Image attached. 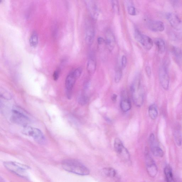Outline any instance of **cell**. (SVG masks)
I'll use <instances>...</instances> for the list:
<instances>
[{
  "label": "cell",
  "mask_w": 182,
  "mask_h": 182,
  "mask_svg": "<svg viewBox=\"0 0 182 182\" xmlns=\"http://www.w3.org/2000/svg\"><path fill=\"white\" fill-rule=\"evenodd\" d=\"M131 88L133 102L137 107H141L143 102L144 92L140 80H135Z\"/></svg>",
  "instance_id": "obj_2"
},
{
  "label": "cell",
  "mask_w": 182,
  "mask_h": 182,
  "mask_svg": "<svg viewBox=\"0 0 182 182\" xmlns=\"http://www.w3.org/2000/svg\"><path fill=\"white\" fill-rule=\"evenodd\" d=\"M74 75H75V77L77 79L79 78L82 72V69L81 67L78 68L75 70L73 71Z\"/></svg>",
  "instance_id": "obj_31"
},
{
  "label": "cell",
  "mask_w": 182,
  "mask_h": 182,
  "mask_svg": "<svg viewBox=\"0 0 182 182\" xmlns=\"http://www.w3.org/2000/svg\"><path fill=\"white\" fill-rule=\"evenodd\" d=\"M95 31L92 26H88L86 32V41L89 45H91L94 41L95 37Z\"/></svg>",
  "instance_id": "obj_15"
},
{
  "label": "cell",
  "mask_w": 182,
  "mask_h": 182,
  "mask_svg": "<svg viewBox=\"0 0 182 182\" xmlns=\"http://www.w3.org/2000/svg\"><path fill=\"white\" fill-rule=\"evenodd\" d=\"M12 121L24 127L27 126L30 120L20 108L14 107L12 109L11 117Z\"/></svg>",
  "instance_id": "obj_3"
},
{
  "label": "cell",
  "mask_w": 182,
  "mask_h": 182,
  "mask_svg": "<svg viewBox=\"0 0 182 182\" xmlns=\"http://www.w3.org/2000/svg\"><path fill=\"white\" fill-rule=\"evenodd\" d=\"M77 79L75 77L73 71L70 73L65 79V88L66 96L68 99H71L72 98V93L76 80Z\"/></svg>",
  "instance_id": "obj_7"
},
{
  "label": "cell",
  "mask_w": 182,
  "mask_h": 182,
  "mask_svg": "<svg viewBox=\"0 0 182 182\" xmlns=\"http://www.w3.org/2000/svg\"><path fill=\"white\" fill-rule=\"evenodd\" d=\"M155 44L157 46L159 52L160 54L163 53L166 50V44L163 40L160 39H156Z\"/></svg>",
  "instance_id": "obj_21"
},
{
  "label": "cell",
  "mask_w": 182,
  "mask_h": 182,
  "mask_svg": "<svg viewBox=\"0 0 182 182\" xmlns=\"http://www.w3.org/2000/svg\"><path fill=\"white\" fill-rule=\"evenodd\" d=\"M105 43L110 51H112L115 47L116 41L115 36L111 30H108L106 32Z\"/></svg>",
  "instance_id": "obj_13"
},
{
  "label": "cell",
  "mask_w": 182,
  "mask_h": 182,
  "mask_svg": "<svg viewBox=\"0 0 182 182\" xmlns=\"http://www.w3.org/2000/svg\"><path fill=\"white\" fill-rule=\"evenodd\" d=\"M86 2L87 7L91 16L93 18L96 19L98 17L100 12V9L98 4L96 2L93 1Z\"/></svg>",
  "instance_id": "obj_10"
},
{
  "label": "cell",
  "mask_w": 182,
  "mask_h": 182,
  "mask_svg": "<svg viewBox=\"0 0 182 182\" xmlns=\"http://www.w3.org/2000/svg\"><path fill=\"white\" fill-rule=\"evenodd\" d=\"M112 7L114 11L116 13H118L119 12V6H118V2L117 1H111Z\"/></svg>",
  "instance_id": "obj_29"
},
{
  "label": "cell",
  "mask_w": 182,
  "mask_h": 182,
  "mask_svg": "<svg viewBox=\"0 0 182 182\" xmlns=\"http://www.w3.org/2000/svg\"><path fill=\"white\" fill-rule=\"evenodd\" d=\"M120 107L122 110L124 112H128L131 109V104L129 99L124 96L120 103Z\"/></svg>",
  "instance_id": "obj_16"
},
{
  "label": "cell",
  "mask_w": 182,
  "mask_h": 182,
  "mask_svg": "<svg viewBox=\"0 0 182 182\" xmlns=\"http://www.w3.org/2000/svg\"><path fill=\"white\" fill-rule=\"evenodd\" d=\"M22 132L27 136L33 137L34 139L40 144H44L46 142L45 137L43 133L39 129L28 126L24 127Z\"/></svg>",
  "instance_id": "obj_4"
},
{
  "label": "cell",
  "mask_w": 182,
  "mask_h": 182,
  "mask_svg": "<svg viewBox=\"0 0 182 182\" xmlns=\"http://www.w3.org/2000/svg\"><path fill=\"white\" fill-rule=\"evenodd\" d=\"M145 157L148 173L151 177H155L157 173V166L148 153L147 150L145 151Z\"/></svg>",
  "instance_id": "obj_8"
},
{
  "label": "cell",
  "mask_w": 182,
  "mask_h": 182,
  "mask_svg": "<svg viewBox=\"0 0 182 182\" xmlns=\"http://www.w3.org/2000/svg\"><path fill=\"white\" fill-rule=\"evenodd\" d=\"M165 174L168 182H175L173 179L172 169L169 165H167L164 169Z\"/></svg>",
  "instance_id": "obj_18"
},
{
  "label": "cell",
  "mask_w": 182,
  "mask_h": 182,
  "mask_svg": "<svg viewBox=\"0 0 182 182\" xmlns=\"http://www.w3.org/2000/svg\"><path fill=\"white\" fill-rule=\"evenodd\" d=\"M138 41L140 42L143 47L148 50H151L153 45V42L151 38L142 34Z\"/></svg>",
  "instance_id": "obj_14"
},
{
  "label": "cell",
  "mask_w": 182,
  "mask_h": 182,
  "mask_svg": "<svg viewBox=\"0 0 182 182\" xmlns=\"http://www.w3.org/2000/svg\"><path fill=\"white\" fill-rule=\"evenodd\" d=\"M1 96L4 99L7 100H10L12 98L11 94L3 88H1Z\"/></svg>",
  "instance_id": "obj_27"
},
{
  "label": "cell",
  "mask_w": 182,
  "mask_h": 182,
  "mask_svg": "<svg viewBox=\"0 0 182 182\" xmlns=\"http://www.w3.org/2000/svg\"><path fill=\"white\" fill-rule=\"evenodd\" d=\"M96 61L93 58H90L89 59L87 65V69L89 73L90 74H94L96 71Z\"/></svg>",
  "instance_id": "obj_17"
},
{
  "label": "cell",
  "mask_w": 182,
  "mask_h": 182,
  "mask_svg": "<svg viewBox=\"0 0 182 182\" xmlns=\"http://www.w3.org/2000/svg\"><path fill=\"white\" fill-rule=\"evenodd\" d=\"M97 41L99 45H102L103 44L105 43V40L102 37H99L97 40Z\"/></svg>",
  "instance_id": "obj_35"
},
{
  "label": "cell",
  "mask_w": 182,
  "mask_h": 182,
  "mask_svg": "<svg viewBox=\"0 0 182 182\" xmlns=\"http://www.w3.org/2000/svg\"><path fill=\"white\" fill-rule=\"evenodd\" d=\"M167 20L171 26L177 30H180L182 29V22L179 16L176 14L169 12L166 15Z\"/></svg>",
  "instance_id": "obj_9"
},
{
  "label": "cell",
  "mask_w": 182,
  "mask_h": 182,
  "mask_svg": "<svg viewBox=\"0 0 182 182\" xmlns=\"http://www.w3.org/2000/svg\"><path fill=\"white\" fill-rule=\"evenodd\" d=\"M122 74L121 69L118 68L116 70L115 76V81L116 83H118L120 82L122 77Z\"/></svg>",
  "instance_id": "obj_28"
},
{
  "label": "cell",
  "mask_w": 182,
  "mask_h": 182,
  "mask_svg": "<svg viewBox=\"0 0 182 182\" xmlns=\"http://www.w3.org/2000/svg\"><path fill=\"white\" fill-rule=\"evenodd\" d=\"M147 25L150 30L154 32H162L165 29L164 23L160 21H149L147 23Z\"/></svg>",
  "instance_id": "obj_11"
},
{
  "label": "cell",
  "mask_w": 182,
  "mask_h": 182,
  "mask_svg": "<svg viewBox=\"0 0 182 182\" xmlns=\"http://www.w3.org/2000/svg\"><path fill=\"white\" fill-rule=\"evenodd\" d=\"M128 12L131 16L136 15V11L135 8L133 6L129 5L128 7Z\"/></svg>",
  "instance_id": "obj_30"
},
{
  "label": "cell",
  "mask_w": 182,
  "mask_h": 182,
  "mask_svg": "<svg viewBox=\"0 0 182 182\" xmlns=\"http://www.w3.org/2000/svg\"><path fill=\"white\" fill-rule=\"evenodd\" d=\"M172 4L174 7H177L180 5V2L178 1H173Z\"/></svg>",
  "instance_id": "obj_38"
},
{
  "label": "cell",
  "mask_w": 182,
  "mask_h": 182,
  "mask_svg": "<svg viewBox=\"0 0 182 182\" xmlns=\"http://www.w3.org/2000/svg\"><path fill=\"white\" fill-rule=\"evenodd\" d=\"M146 72L148 77H150L151 75V69L149 66H147L145 68Z\"/></svg>",
  "instance_id": "obj_36"
},
{
  "label": "cell",
  "mask_w": 182,
  "mask_h": 182,
  "mask_svg": "<svg viewBox=\"0 0 182 182\" xmlns=\"http://www.w3.org/2000/svg\"><path fill=\"white\" fill-rule=\"evenodd\" d=\"M127 63V59L126 56H123L121 58V65L123 68L126 67Z\"/></svg>",
  "instance_id": "obj_33"
},
{
  "label": "cell",
  "mask_w": 182,
  "mask_h": 182,
  "mask_svg": "<svg viewBox=\"0 0 182 182\" xmlns=\"http://www.w3.org/2000/svg\"><path fill=\"white\" fill-rule=\"evenodd\" d=\"M60 72V69H57L54 72L53 77L55 81H57L58 79L59 76Z\"/></svg>",
  "instance_id": "obj_32"
},
{
  "label": "cell",
  "mask_w": 182,
  "mask_h": 182,
  "mask_svg": "<svg viewBox=\"0 0 182 182\" xmlns=\"http://www.w3.org/2000/svg\"><path fill=\"white\" fill-rule=\"evenodd\" d=\"M114 148L116 153L121 158L123 157L128 153V150L124 147L122 141L119 138H116L115 139Z\"/></svg>",
  "instance_id": "obj_12"
},
{
  "label": "cell",
  "mask_w": 182,
  "mask_h": 182,
  "mask_svg": "<svg viewBox=\"0 0 182 182\" xmlns=\"http://www.w3.org/2000/svg\"><path fill=\"white\" fill-rule=\"evenodd\" d=\"M151 145V151L154 156L162 157L164 156V152L159 147L154 145V144Z\"/></svg>",
  "instance_id": "obj_19"
},
{
  "label": "cell",
  "mask_w": 182,
  "mask_h": 182,
  "mask_svg": "<svg viewBox=\"0 0 182 182\" xmlns=\"http://www.w3.org/2000/svg\"><path fill=\"white\" fill-rule=\"evenodd\" d=\"M172 52L173 56L177 60L180 61L182 60V51L180 48L173 46Z\"/></svg>",
  "instance_id": "obj_24"
},
{
  "label": "cell",
  "mask_w": 182,
  "mask_h": 182,
  "mask_svg": "<svg viewBox=\"0 0 182 182\" xmlns=\"http://www.w3.org/2000/svg\"><path fill=\"white\" fill-rule=\"evenodd\" d=\"M155 141V136L153 133H152L150 135L149 142L150 145L153 144Z\"/></svg>",
  "instance_id": "obj_34"
},
{
  "label": "cell",
  "mask_w": 182,
  "mask_h": 182,
  "mask_svg": "<svg viewBox=\"0 0 182 182\" xmlns=\"http://www.w3.org/2000/svg\"><path fill=\"white\" fill-rule=\"evenodd\" d=\"M29 43L31 47H35L39 43V37L37 32L34 31L29 39Z\"/></svg>",
  "instance_id": "obj_20"
},
{
  "label": "cell",
  "mask_w": 182,
  "mask_h": 182,
  "mask_svg": "<svg viewBox=\"0 0 182 182\" xmlns=\"http://www.w3.org/2000/svg\"><path fill=\"white\" fill-rule=\"evenodd\" d=\"M159 77L162 87L165 90L168 89L169 86V78L166 64H163L160 67L159 71Z\"/></svg>",
  "instance_id": "obj_6"
},
{
  "label": "cell",
  "mask_w": 182,
  "mask_h": 182,
  "mask_svg": "<svg viewBox=\"0 0 182 182\" xmlns=\"http://www.w3.org/2000/svg\"><path fill=\"white\" fill-rule=\"evenodd\" d=\"M4 164L5 168L11 172L25 179L29 178L26 171L28 167L27 166L13 162H6Z\"/></svg>",
  "instance_id": "obj_5"
},
{
  "label": "cell",
  "mask_w": 182,
  "mask_h": 182,
  "mask_svg": "<svg viewBox=\"0 0 182 182\" xmlns=\"http://www.w3.org/2000/svg\"><path fill=\"white\" fill-rule=\"evenodd\" d=\"M117 95L116 94H114L112 96V100L114 102H116V100H117Z\"/></svg>",
  "instance_id": "obj_37"
},
{
  "label": "cell",
  "mask_w": 182,
  "mask_h": 182,
  "mask_svg": "<svg viewBox=\"0 0 182 182\" xmlns=\"http://www.w3.org/2000/svg\"><path fill=\"white\" fill-rule=\"evenodd\" d=\"M103 172L107 177H115L116 175V172L115 169L111 168L103 169Z\"/></svg>",
  "instance_id": "obj_25"
},
{
  "label": "cell",
  "mask_w": 182,
  "mask_h": 182,
  "mask_svg": "<svg viewBox=\"0 0 182 182\" xmlns=\"http://www.w3.org/2000/svg\"><path fill=\"white\" fill-rule=\"evenodd\" d=\"M62 166L65 170L81 175L89 174V170L82 163L75 159L65 160L62 162Z\"/></svg>",
  "instance_id": "obj_1"
},
{
  "label": "cell",
  "mask_w": 182,
  "mask_h": 182,
  "mask_svg": "<svg viewBox=\"0 0 182 182\" xmlns=\"http://www.w3.org/2000/svg\"><path fill=\"white\" fill-rule=\"evenodd\" d=\"M149 115L152 119L155 120L157 117L158 113L156 106L152 105L151 106L149 109Z\"/></svg>",
  "instance_id": "obj_23"
},
{
  "label": "cell",
  "mask_w": 182,
  "mask_h": 182,
  "mask_svg": "<svg viewBox=\"0 0 182 182\" xmlns=\"http://www.w3.org/2000/svg\"><path fill=\"white\" fill-rule=\"evenodd\" d=\"M77 100L78 103L80 105H85L88 101V96L85 93H81L78 95Z\"/></svg>",
  "instance_id": "obj_22"
},
{
  "label": "cell",
  "mask_w": 182,
  "mask_h": 182,
  "mask_svg": "<svg viewBox=\"0 0 182 182\" xmlns=\"http://www.w3.org/2000/svg\"><path fill=\"white\" fill-rule=\"evenodd\" d=\"M174 136L176 142L178 145H181L182 142V136L181 131L179 130H176L174 133Z\"/></svg>",
  "instance_id": "obj_26"
}]
</instances>
